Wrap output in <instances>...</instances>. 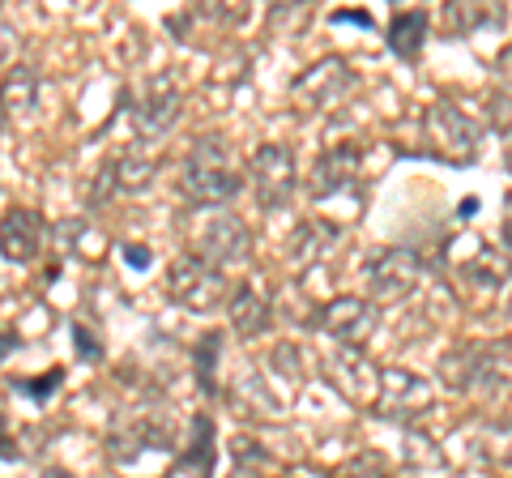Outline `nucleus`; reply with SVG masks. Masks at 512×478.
<instances>
[{"label": "nucleus", "mask_w": 512, "mask_h": 478, "mask_svg": "<svg viewBox=\"0 0 512 478\" xmlns=\"http://www.w3.org/2000/svg\"><path fill=\"white\" fill-rule=\"evenodd\" d=\"M329 376H338V385L350 393V397H367L372 393V368L359 359V350H338V355L329 359Z\"/></svg>", "instance_id": "obj_14"}, {"label": "nucleus", "mask_w": 512, "mask_h": 478, "mask_svg": "<svg viewBox=\"0 0 512 478\" xmlns=\"http://www.w3.org/2000/svg\"><path fill=\"white\" fill-rule=\"evenodd\" d=\"M218 333H210L201 346H197V380H201V389L205 393H214V359H218Z\"/></svg>", "instance_id": "obj_19"}, {"label": "nucleus", "mask_w": 512, "mask_h": 478, "mask_svg": "<svg viewBox=\"0 0 512 478\" xmlns=\"http://www.w3.org/2000/svg\"><path fill=\"white\" fill-rule=\"evenodd\" d=\"M35 73L30 69H9V77L0 82V103H5V111H13V116H30L35 111Z\"/></svg>", "instance_id": "obj_15"}, {"label": "nucleus", "mask_w": 512, "mask_h": 478, "mask_svg": "<svg viewBox=\"0 0 512 478\" xmlns=\"http://www.w3.org/2000/svg\"><path fill=\"white\" fill-rule=\"evenodd\" d=\"M252 193L261 201V210H282L295 193V158L286 146L269 141L252 154Z\"/></svg>", "instance_id": "obj_3"}, {"label": "nucleus", "mask_w": 512, "mask_h": 478, "mask_svg": "<svg viewBox=\"0 0 512 478\" xmlns=\"http://www.w3.org/2000/svg\"><path fill=\"white\" fill-rule=\"evenodd\" d=\"M227 312H231V329L239 338H256V333L269 329V304H265V295H256V286L235 291Z\"/></svg>", "instance_id": "obj_13"}, {"label": "nucleus", "mask_w": 512, "mask_h": 478, "mask_svg": "<svg viewBox=\"0 0 512 478\" xmlns=\"http://www.w3.org/2000/svg\"><path fill=\"white\" fill-rule=\"evenodd\" d=\"M73 338H77V355L90 359V363H99L103 350H99V342H94V333H86L82 325H73Z\"/></svg>", "instance_id": "obj_21"}, {"label": "nucleus", "mask_w": 512, "mask_h": 478, "mask_svg": "<svg viewBox=\"0 0 512 478\" xmlns=\"http://www.w3.org/2000/svg\"><path fill=\"white\" fill-rule=\"evenodd\" d=\"M414 282H419V257L406 248L380 252V257L367 265V286H372V295H380V299H402Z\"/></svg>", "instance_id": "obj_10"}, {"label": "nucleus", "mask_w": 512, "mask_h": 478, "mask_svg": "<svg viewBox=\"0 0 512 478\" xmlns=\"http://www.w3.org/2000/svg\"><path fill=\"white\" fill-rule=\"evenodd\" d=\"M431 406V389L419 376L410 372H384L380 376V414L384 419H419V414Z\"/></svg>", "instance_id": "obj_7"}, {"label": "nucleus", "mask_w": 512, "mask_h": 478, "mask_svg": "<svg viewBox=\"0 0 512 478\" xmlns=\"http://www.w3.org/2000/svg\"><path fill=\"white\" fill-rule=\"evenodd\" d=\"M43 478H73V474H64V470H47Z\"/></svg>", "instance_id": "obj_23"}, {"label": "nucleus", "mask_w": 512, "mask_h": 478, "mask_svg": "<svg viewBox=\"0 0 512 478\" xmlns=\"http://www.w3.org/2000/svg\"><path fill=\"white\" fill-rule=\"evenodd\" d=\"M60 380H64V372L52 368L47 376H35V380H13V389H18L22 397H30V402H43L47 393H56V389H60Z\"/></svg>", "instance_id": "obj_20"}, {"label": "nucleus", "mask_w": 512, "mask_h": 478, "mask_svg": "<svg viewBox=\"0 0 512 478\" xmlns=\"http://www.w3.org/2000/svg\"><path fill=\"white\" fill-rule=\"evenodd\" d=\"M508 244H512V222H508Z\"/></svg>", "instance_id": "obj_24"}, {"label": "nucleus", "mask_w": 512, "mask_h": 478, "mask_svg": "<svg viewBox=\"0 0 512 478\" xmlns=\"http://www.w3.org/2000/svg\"><path fill=\"white\" fill-rule=\"evenodd\" d=\"M124 261L133 265V269H146L150 265V252L146 248H124Z\"/></svg>", "instance_id": "obj_22"}, {"label": "nucleus", "mask_w": 512, "mask_h": 478, "mask_svg": "<svg viewBox=\"0 0 512 478\" xmlns=\"http://www.w3.org/2000/svg\"><path fill=\"white\" fill-rule=\"evenodd\" d=\"M355 188H359V150L355 146H338V150L316 158V171H312L316 201H333L342 193H355Z\"/></svg>", "instance_id": "obj_6"}, {"label": "nucleus", "mask_w": 512, "mask_h": 478, "mask_svg": "<svg viewBox=\"0 0 512 478\" xmlns=\"http://www.w3.org/2000/svg\"><path fill=\"white\" fill-rule=\"evenodd\" d=\"M320 325H325V333L333 342H338L342 350H355L367 342V333L376 329V312L363 304V299L355 295H342L333 299V304L325 308V316H320Z\"/></svg>", "instance_id": "obj_5"}, {"label": "nucleus", "mask_w": 512, "mask_h": 478, "mask_svg": "<svg viewBox=\"0 0 512 478\" xmlns=\"http://www.w3.org/2000/svg\"><path fill=\"white\" fill-rule=\"evenodd\" d=\"M0 107H5V103H0Z\"/></svg>", "instance_id": "obj_25"}, {"label": "nucleus", "mask_w": 512, "mask_h": 478, "mask_svg": "<svg viewBox=\"0 0 512 478\" xmlns=\"http://www.w3.org/2000/svg\"><path fill=\"white\" fill-rule=\"evenodd\" d=\"M116 171H120V175H116V184L128 188V193L146 188V184H150V175H154V167H150V163H141V158H120Z\"/></svg>", "instance_id": "obj_18"}, {"label": "nucleus", "mask_w": 512, "mask_h": 478, "mask_svg": "<svg viewBox=\"0 0 512 478\" xmlns=\"http://www.w3.org/2000/svg\"><path fill=\"white\" fill-rule=\"evenodd\" d=\"M248 227L239 222L235 214L218 210L210 214V222H205V231L197 235V248H201V261L214 265V269H227V265H239L248 261Z\"/></svg>", "instance_id": "obj_4"}, {"label": "nucleus", "mask_w": 512, "mask_h": 478, "mask_svg": "<svg viewBox=\"0 0 512 478\" xmlns=\"http://www.w3.org/2000/svg\"><path fill=\"white\" fill-rule=\"evenodd\" d=\"M350 86H355V77H350L342 60H325V65H316L312 73H303V82H295V99L308 111H325L338 99H346Z\"/></svg>", "instance_id": "obj_8"}, {"label": "nucleus", "mask_w": 512, "mask_h": 478, "mask_svg": "<svg viewBox=\"0 0 512 478\" xmlns=\"http://www.w3.org/2000/svg\"><path fill=\"white\" fill-rule=\"evenodd\" d=\"M427 39V13H397L389 26V47L397 56H414L419 43Z\"/></svg>", "instance_id": "obj_17"}, {"label": "nucleus", "mask_w": 512, "mask_h": 478, "mask_svg": "<svg viewBox=\"0 0 512 478\" xmlns=\"http://www.w3.org/2000/svg\"><path fill=\"white\" fill-rule=\"evenodd\" d=\"M167 291L188 312H218L227 299V282H222V269L205 265L201 257H180L167 274Z\"/></svg>", "instance_id": "obj_2"}, {"label": "nucleus", "mask_w": 512, "mask_h": 478, "mask_svg": "<svg viewBox=\"0 0 512 478\" xmlns=\"http://www.w3.org/2000/svg\"><path fill=\"white\" fill-rule=\"evenodd\" d=\"M47 244V227L35 210H9L5 222H0V252H5L9 261H35Z\"/></svg>", "instance_id": "obj_11"}, {"label": "nucleus", "mask_w": 512, "mask_h": 478, "mask_svg": "<svg viewBox=\"0 0 512 478\" xmlns=\"http://www.w3.org/2000/svg\"><path fill=\"white\" fill-rule=\"evenodd\" d=\"M192 432H197V440H192V461H180V470L210 478V470H214V419L210 414H197Z\"/></svg>", "instance_id": "obj_16"}, {"label": "nucleus", "mask_w": 512, "mask_h": 478, "mask_svg": "<svg viewBox=\"0 0 512 478\" xmlns=\"http://www.w3.org/2000/svg\"><path fill=\"white\" fill-rule=\"evenodd\" d=\"M427 133H431V141H436V146H440L448 158H474V150H478L474 124H470L466 116H457V111H448L444 103L431 107Z\"/></svg>", "instance_id": "obj_12"}, {"label": "nucleus", "mask_w": 512, "mask_h": 478, "mask_svg": "<svg viewBox=\"0 0 512 478\" xmlns=\"http://www.w3.org/2000/svg\"><path fill=\"white\" fill-rule=\"evenodd\" d=\"M175 120H180V90H175V82L163 73V77H154L146 99L133 107V124L141 137H163Z\"/></svg>", "instance_id": "obj_9"}, {"label": "nucleus", "mask_w": 512, "mask_h": 478, "mask_svg": "<svg viewBox=\"0 0 512 478\" xmlns=\"http://www.w3.org/2000/svg\"><path fill=\"white\" fill-rule=\"evenodd\" d=\"M235 175L227 171V150L218 137H201L184 163V197L197 210H214V205L235 197Z\"/></svg>", "instance_id": "obj_1"}]
</instances>
